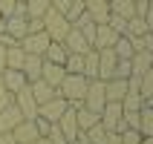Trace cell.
Segmentation results:
<instances>
[{
    "label": "cell",
    "mask_w": 153,
    "mask_h": 144,
    "mask_svg": "<svg viewBox=\"0 0 153 144\" xmlns=\"http://www.w3.org/2000/svg\"><path fill=\"white\" fill-rule=\"evenodd\" d=\"M3 69H6V46L0 43V72H3Z\"/></svg>",
    "instance_id": "cell-39"
},
{
    "label": "cell",
    "mask_w": 153,
    "mask_h": 144,
    "mask_svg": "<svg viewBox=\"0 0 153 144\" xmlns=\"http://www.w3.org/2000/svg\"><path fill=\"white\" fill-rule=\"evenodd\" d=\"M67 107H69V104L64 101V98H58V95H55V98H49L46 104H38V115H41V118H46L49 124H55V121L67 112Z\"/></svg>",
    "instance_id": "cell-6"
},
{
    "label": "cell",
    "mask_w": 153,
    "mask_h": 144,
    "mask_svg": "<svg viewBox=\"0 0 153 144\" xmlns=\"http://www.w3.org/2000/svg\"><path fill=\"white\" fill-rule=\"evenodd\" d=\"M23 58H26V52L20 49V43L17 46H6V69H20Z\"/></svg>",
    "instance_id": "cell-25"
},
{
    "label": "cell",
    "mask_w": 153,
    "mask_h": 144,
    "mask_svg": "<svg viewBox=\"0 0 153 144\" xmlns=\"http://www.w3.org/2000/svg\"><path fill=\"white\" fill-rule=\"evenodd\" d=\"M67 144H78V141H75V138H72V141H67Z\"/></svg>",
    "instance_id": "cell-43"
},
{
    "label": "cell",
    "mask_w": 153,
    "mask_h": 144,
    "mask_svg": "<svg viewBox=\"0 0 153 144\" xmlns=\"http://www.w3.org/2000/svg\"><path fill=\"white\" fill-rule=\"evenodd\" d=\"M41 20H43V32L49 35V41H64V35L72 29V23L61 12H55V9H46Z\"/></svg>",
    "instance_id": "cell-2"
},
{
    "label": "cell",
    "mask_w": 153,
    "mask_h": 144,
    "mask_svg": "<svg viewBox=\"0 0 153 144\" xmlns=\"http://www.w3.org/2000/svg\"><path fill=\"white\" fill-rule=\"evenodd\" d=\"M55 127L64 133V138L67 141H72V138L78 136V121H75V107H67V112L61 115L58 121H55Z\"/></svg>",
    "instance_id": "cell-10"
},
{
    "label": "cell",
    "mask_w": 153,
    "mask_h": 144,
    "mask_svg": "<svg viewBox=\"0 0 153 144\" xmlns=\"http://www.w3.org/2000/svg\"><path fill=\"white\" fill-rule=\"evenodd\" d=\"M98 52V81H107V78H113V72H116V52L113 49H95Z\"/></svg>",
    "instance_id": "cell-9"
},
{
    "label": "cell",
    "mask_w": 153,
    "mask_h": 144,
    "mask_svg": "<svg viewBox=\"0 0 153 144\" xmlns=\"http://www.w3.org/2000/svg\"><path fill=\"white\" fill-rule=\"evenodd\" d=\"M35 127H38V136H46V133L52 130V124H49L46 118H41V115H38V118H35Z\"/></svg>",
    "instance_id": "cell-37"
},
{
    "label": "cell",
    "mask_w": 153,
    "mask_h": 144,
    "mask_svg": "<svg viewBox=\"0 0 153 144\" xmlns=\"http://www.w3.org/2000/svg\"><path fill=\"white\" fill-rule=\"evenodd\" d=\"M12 104H15L17 110H20V115H23V121H35L38 118V101L32 98V92H29V84L20 86L17 92H12Z\"/></svg>",
    "instance_id": "cell-3"
},
{
    "label": "cell",
    "mask_w": 153,
    "mask_h": 144,
    "mask_svg": "<svg viewBox=\"0 0 153 144\" xmlns=\"http://www.w3.org/2000/svg\"><path fill=\"white\" fill-rule=\"evenodd\" d=\"M9 104H12V92L3 86V78H0V110H3V107H9Z\"/></svg>",
    "instance_id": "cell-36"
},
{
    "label": "cell",
    "mask_w": 153,
    "mask_h": 144,
    "mask_svg": "<svg viewBox=\"0 0 153 144\" xmlns=\"http://www.w3.org/2000/svg\"><path fill=\"white\" fill-rule=\"evenodd\" d=\"M29 92H32V98L38 104H46L49 98H55V86H49L46 81L38 78V81H29Z\"/></svg>",
    "instance_id": "cell-17"
},
{
    "label": "cell",
    "mask_w": 153,
    "mask_h": 144,
    "mask_svg": "<svg viewBox=\"0 0 153 144\" xmlns=\"http://www.w3.org/2000/svg\"><path fill=\"white\" fill-rule=\"evenodd\" d=\"M64 66L61 64H49V61H43V69H41V81H46L49 86H58L61 81H64Z\"/></svg>",
    "instance_id": "cell-18"
},
{
    "label": "cell",
    "mask_w": 153,
    "mask_h": 144,
    "mask_svg": "<svg viewBox=\"0 0 153 144\" xmlns=\"http://www.w3.org/2000/svg\"><path fill=\"white\" fill-rule=\"evenodd\" d=\"M20 121H23V115H20V110H17L15 104L3 107V110H0V133H12Z\"/></svg>",
    "instance_id": "cell-13"
},
{
    "label": "cell",
    "mask_w": 153,
    "mask_h": 144,
    "mask_svg": "<svg viewBox=\"0 0 153 144\" xmlns=\"http://www.w3.org/2000/svg\"><path fill=\"white\" fill-rule=\"evenodd\" d=\"M0 78H3V86H6L9 92H17L20 86L29 84V81L23 78V72H20V69H3V72H0Z\"/></svg>",
    "instance_id": "cell-19"
},
{
    "label": "cell",
    "mask_w": 153,
    "mask_h": 144,
    "mask_svg": "<svg viewBox=\"0 0 153 144\" xmlns=\"http://www.w3.org/2000/svg\"><path fill=\"white\" fill-rule=\"evenodd\" d=\"M84 12L93 17L95 23H107V17H110V3H107V0H84Z\"/></svg>",
    "instance_id": "cell-12"
},
{
    "label": "cell",
    "mask_w": 153,
    "mask_h": 144,
    "mask_svg": "<svg viewBox=\"0 0 153 144\" xmlns=\"http://www.w3.org/2000/svg\"><path fill=\"white\" fill-rule=\"evenodd\" d=\"M64 46H67V52H72V55H87V52L93 49V46H90V43L84 41V35L78 32V29H69L67 35H64Z\"/></svg>",
    "instance_id": "cell-8"
},
{
    "label": "cell",
    "mask_w": 153,
    "mask_h": 144,
    "mask_svg": "<svg viewBox=\"0 0 153 144\" xmlns=\"http://www.w3.org/2000/svg\"><path fill=\"white\" fill-rule=\"evenodd\" d=\"M23 0H0V17H9V15H15V9L20 6Z\"/></svg>",
    "instance_id": "cell-33"
},
{
    "label": "cell",
    "mask_w": 153,
    "mask_h": 144,
    "mask_svg": "<svg viewBox=\"0 0 153 144\" xmlns=\"http://www.w3.org/2000/svg\"><path fill=\"white\" fill-rule=\"evenodd\" d=\"M150 26H147L145 17H130L127 20V29H124V38H139V35H147Z\"/></svg>",
    "instance_id": "cell-24"
},
{
    "label": "cell",
    "mask_w": 153,
    "mask_h": 144,
    "mask_svg": "<svg viewBox=\"0 0 153 144\" xmlns=\"http://www.w3.org/2000/svg\"><path fill=\"white\" fill-rule=\"evenodd\" d=\"M119 38H121V35L116 32L113 26L98 23V26H95V41H93V49H113Z\"/></svg>",
    "instance_id": "cell-7"
},
{
    "label": "cell",
    "mask_w": 153,
    "mask_h": 144,
    "mask_svg": "<svg viewBox=\"0 0 153 144\" xmlns=\"http://www.w3.org/2000/svg\"><path fill=\"white\" fill-rule=\"evenodd\" d=\"M127 95V78H107L104 81V98L107 101H121Z\"/></svg>",
    "instance_id": "cell-11"
},
{
    "label": "cell",
    "mask_w": 153,
    "mask_h": 144,
    "mask_svg": "<svg viewBox=\"0 0 153 144\" xmlns=\"http://www.w3.org/2000/svg\"><path fill=\"white\" fill-rule=\"evenodd\" d=\"M130 69H133V75H145L147 69H153V52H147V49L133 52L130 55Z\"/></svg>",
    "instance_id": "cell-14"
},
{
    "label": "cell",
    "mask_w": 153,
    "mask_h": 144,
    "mask_svg": "<svg viewBox=\"0 0 153 144\" xmlns=\"http://www.w3.org/2000/svg\"><path fill=\"white\" fill-rule=\"evenodd\" d=\"M139 144H153V136H142V141Z\"/></svg>",
    "instance_id": "cell-42"
},
{
    "label": "cell",
    "mask_w": 153,
    "mask_h": 144,
    "mask_svg": "<svg viewBox=\"0 0 153 144\" xmlns=\"http://www.w3.org/2000/svg\"><path fill=\"white\" fill-rule=\"evenodd\" d=\"M46 138H49V144H67V138H64V133H61L55 124H52V130L46 133Z\"/></svg>",
    "instance_id": "cell-35"
},
{
    "label": "cell",
    "mask_w": 153,
    "mask_h": 144,
    "mask_svg": "<svg viewBox=\"0 0 153 144\" xmlns=\"http://www.w3.org/2000/svg\"><path fill=\"white\" fill-rule=\"evenodd\" d=\"M29 144H49V138H46V136H38L35 141H29Z\"/></svg>",
    "instance_id": "cell-41"
},
{
    "label": "cell",
    "mask_w": 153,
    "mask_h": 144,
    "mask_svg": "<svg viewBox=\"0 0 153 144\" xmlns=\"http://www.w3.org/2000/svg\"><path fill=\"white\" fill-rule=\"evenodd\" d=\"M0 29H3V17H0Z\"/></svg>",
    "instance_id": "cell-44"
},
{
    "label": "cell",
    "mask_w": 153,
    "mask_h": 144,
    "mask_svg": "<svg viewBox=\"0 0 153 144\" xmlns=\"http://www.w3.org/2000/svg\"><path fill=\"white\" fill-rule=\"evenodd\" d=\"M0 144H15V138H12V133H0Z\"/></svg>",
    "instance_id": "cell-40"
},
{
    "label": "cell",
    "mask_w": 153,
    "mask_h": 144,
    "mask_svg": "<svg viewBox=\"0 0 153 144\" xmlns=\"http://www.w3.org/2000/svg\"><path fill=\"white\" fill-rule=\"evenodd\" d=\"M84 78H90V81L98 78V52L95 49H90L84 55Z\"/></svg>",
    "instance_id": "cell-26"
},
{
    "label": "cell",
    "mask_w": 153,
    "mask_h": 144,
    "mask_svg": "<svg viewBox=\"0 0 153 144\" xmlns=\"http://www.w3.org/2000/svg\"><path fill=\"white\" fill-rule=\"evenodd\" d=\"M87 84H90V78H84V75H64V81H61L58 86H55V95L58 98H64L67 104H81L84 101V92H87Z\"/></svg>",
    "instance_id": "cell-1"
},
{
    "label": "cell",
    "mask_w": 153,
    "mask_h": 144,
    "mask_svg": "<svg viewBox=\"0 0 153 144\" xmlns=\"http://www.w3.org/2000/svg\"><path fill=\"white\" fill-rule=\"evenodd\" d=\"M81 104H84L87 110H93V112H101V107L107 104V98H104V81L93 78L87 84V92H84V101Z\"/></svg>",
    "instance_id": "cell-4"
},
{
    "label": "cell",
    "mask_w": 153,
    "mask_h": 144,
    "mask_svg": "<svg viewBox=\"0 0 153 144\" xmlns=\"http://www.w3.org/2000/svg\"><path fill=\"white\" fill-rule=\"evenodd\" d=\"M130 75H133V69H130V61L119 58V61H116V72H113V78H130Z\"/></svg>",
    "instance_id": "cell-32"
},
{
    "label": "cell",
    "mask_w": 153,
    "mask_h": 144,
    "mask_svg": "<svg viewBox=\"0 0 153 144\" xmlns=\"http://www.w3.org/2000/svg\"><path fill=\"white\" fill-rule=\"evenodd\" d=\"M41 69H43V58H41V55H26V58H23L20 72H23L26 81H38V78H41Z\"/></svg>",
    "instance_id": "cell-16"
},
{
    "label": "cell",
    "mask_w": 153,
    "mask_h": 144,
    "mask_svg": "<svg viewBox=\"0 0 153 144\" xmlns=\"http://www.w3.org/2000/svg\"><path fill=\"white\" fill-rule=\"evenodd\" d=\"M46 46H49V35L43 32H29L20 38V49L26 52V55H41L43 58V52H46Z\"/></svg>",
    "instance_id": "cell-5"
},
{
    "label": "cell",
    "mask_w": 153,
    "mask_h": 144,
    "mask_svg": "<svg viewBox=\"0 0 153 144\" xmlns=\"http://www.w3.org/2000/svg\"><path fill=\"white\" fill-rule=\"evenodd\" d=\"M78 15H84V0H72V3H69V9L64 12V17H67L69 23H72Z\"/></svg>",
    "instance_id": "cell-31"
},
{
    "label": "cell",
    "mask_w": 153,
    "mask_h": 144,
    "mask_svg": "<svg viewBox=\"0 0 153 144\" xmlns=\"http://www.w3.org/2000/svg\"><path fill=\"white\" fill-rule=\"evenodd\" d=\"M69 107H72V104H69ZM75 121H78V130H90V127L98 124V112L87 110L84 104H75Z\"/></svg>",
    "instance_id": "cell-20"
},
{
    "label": "cell",
    "mask_w": 153,
    "mask_h": 144,
    "mask_svg": "<svg viewBox=\"0 0 153 144\" xmlns=\"http://www.w3.org/2000/svg\"><path fill=\"white\" fill-rule=\"evenodd\" d=\"M119 104H121V110H142V107H145V104H150V101H145V98H142V95H136V92H127Z\"/></svg>",
    "instance_id": "cell-29"
},
{
    "label": "cell",
    "mask_w": 153,
    "mask_h": 144,
    "mask_svg": "<svg viewBox=\"0 0 153 144\" xmlns=\"http://www.w3.org/2000/svg\"><path fill=\"white\" fill-rule=\"evenodd\" d=\"M12 138L15 144H29L38 138V127H35V121H20L15 130H12Z\"/></svg>",
    "instance_id": "cell-15"
},
{
    "label": "cell",
    "mask_w": 153,
    "mask_h": 144,
    "mask_svg": "<svg viewBox=\"0 0 153 144\" xmlns=\"http://www.w3.org/2000/svg\"><path fill=\"white\" fill-rule=\"evenodd\" d=\"M64 72H69V75H84V55H72L69 52L67 61H64Z\"/></svg>",
    "instance_id": "cell-27"
},
{
    "label": "cell",
    "mask_w": 153,
    "mask_h": 144,
    "mask_svg": "<svg viewBox=\"0 0 153 144\" xmlns=\"http://www.w3.org/2000/svg\"><path fill=\"white\" fill-rule=\"evenodd\" d=\"M26 17H43V12L49 9V0H23Z\"/></svg>",
    "instance_id": "cell-28"
},
{
    "label": "cell",
    "mask_w": 153,
    "mask_h": 144,
    "mask_svg": "<svg viewBox=\"0 0 153 144\" xmlns=\"http://www.w3.org/2000/svg\"><path fill=\"white\" fill-rule=\"evenodd\" d=\"M139 136H153V107L145 104L139 110Z\"/></svg>",
    "instance_id": "cell-22"
},
{
    "label": "cell",
    "mask_w": 153,
    "mask_h": 144,
    "mask_svg": "<svg viewBox=\"0 0 153 144\" xmlns=\"http://www.w3.org/2000/svg\"><path fill=\"white\" fill-rule=\"evenodd\" d=\"M107 26H113L119 35H124V29H127V20H124V17H119V15H110V17H107Z\"/></svg>",
    "instance_id": "cell-34"
},
{
    "label": "cell",
    "mask_w": 153,
    "mask_h": 144,
    "mask_svg": "<svg viewBox=\"0 0 153 144\" xmlns=\"http://www.w3.org/2000/svg\"><path fill=\"white\" fill-rule=\"evenodd\" d=\"M113 52H116V58H124V61H130V55H133V46H130V41L121 35L119 41H116V46H113Z\"/></svg>",
    "instance_id": "cell-30"
},
{
    "label": "cell",
    "mask_w": 153,
    "mask_h": 144,
    "mask_svg": "<svg viewBox=\"0 0 153 144\" xmlns=\"http://www.w3.org/2000/svg\"><path fill=\"white\" fill-rule=\"evenodd\" d=\"M110 15H119V17H124V20L136 17V12H133V0H110Z\"/></svg>",
    "instance_id": "cell-23"
},
{
    "label": "cell",
    "mask_w": 153,
    "mask_h": 144,
    "mask_svg": "<svg viewBox=\"0 0 153 144\" xmlns=\"http://www.w3.org/2000/svg\"><path fill=\"white\" fill-rule=\"evenodd\" d=\"M67 46L61 41H49V46H46V52H43V61H49V64H61L64 66V61H67Z\"/></svg>",
    "instance_id": "cell-21"
},
{
    "label": "cell",
    "mask_w": 153,
    "mask_h": 144,
    "mask_svg": "<svg viewBox=\"0 0 153 144\" xmlns=\"http://www.w3.org/2000/svg\"><path fill=\"white\" fill-rule=\"evenodd\" d=\"M104 144H121V136H119V133H113V130H107V136H104Z\"/></svg>",
    "instance_id": "cell-38"
},
{
    "label": "cell",
    "mask_w": 153,
    "mask_h": 144,
    "mask_svg": "<svg viewBox=\"0 0 153 144\" xmlns=\"http://www.w3.org/2000/svg\"><path fill=\"white\" fill-rule=\"evenodd\" d=\"M107 3H110V0H107Z\"/></svg>",
    "instance_id": "cell-45"
}]
</instances>
